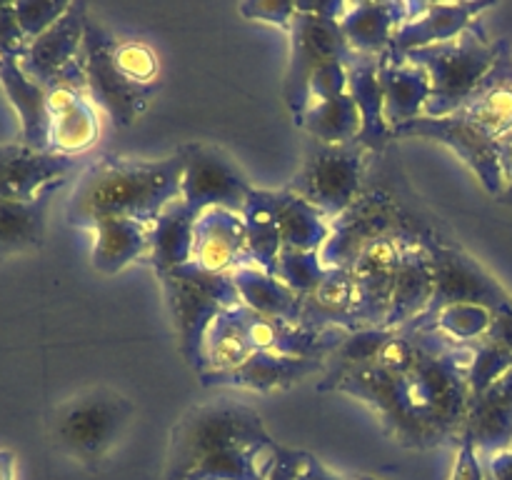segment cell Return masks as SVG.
I'll list each match as a JSON object with an SVG mask.
<instances>
[{
    "label": "cell",
    "instance_id": "obj_1",
    "mask_svg": "<svg viewBox=\"0 0 512 480\" xmlns=\"http://www.w3.org/2000/svg\"><path fill=\"white\" fill-rule=\"evenodd\" d=\"M283 445L263 418L235 400L193 405L170 433L165 480H265Z\"/></svg>",
    "mask_w": 512,
    "mask_h": 480
},
{
    "label": "cell",
    "instance_id": "obj_2",
    "mask_svg": "<svg viewBox=\"0 0 512 480\" xmlns=\"http://www.w3.org/2000/svg\"><path fill=\"white\" fill-rule=\"evenodd\" d=\"M183 168V150L163 160L105 155L80 173L65 218L75 228L90 230L113 218L153 223L170 203L180 200Z\"/></svg>",
    "mask_w": 512,
    "mask_h": 480
},
{
    "label": "cell",
    "instance_id": "obj_3",
    "mask_svg": "<svg viewBox=\"0 0 512 480\" xmlns=\"http://www.w3.org/2000/svg\"><path fill=\"white\" fill-rule=\"evenodd\" d=\"M470 348L438 333L410 373L398 375V390L423 450L460 440L470 408Z\"/></svg>",
    "mask_w": 512,
    "mask_h": 480
},
{
    "label": "cell",
    "instance_id": "obj_4",
    "mask_svg": "<svg viewBox=\"0 0 512 480\" xmlns=\"http://www.w3.org/2000/svg\"><path fill=\"white\" fill-rule=\"evenodd\" d=\"M380 238H403L428 245L433 238H440V233L395 188L385 183L363 185L355 203L333 220L320 258L328 268H350L360 250Z\"/></svg>",
    "mask_w": 512,
    "mask_h": 480
},
{
    "label": "cell",
    "instance_id": "obj_5",
    "mask_svg": "<svg viewBox=\"0 0 512 480\" xmlns=\"http://www.w3.org/2000/svg\"><path fill=\"white\" fill-rule=\"evenodd\" d=\"M135 405L113 388H90L58 405L50 418L55 448L80 465L103 463L125 438Z\"/></svg>",
    "mask_w": 512,
    "mask_h": 480
},
{
    "label": "cell",
    "instance_id": "obj_6",
    "mask_svg": "<svg viewBox=\"0 0 512 480\" xmlns=\"http://www.w3.org/2000/svg\"><path fill=\"white\" fill-rule=\"evenodd\" d=\"M500 43H490L483 25L475 20L463 35L428 48L410 50L393 60H408L428 70L433 95L425 105V115L445 118L463 108L478 85L488 78L493 65L498 63Z\"/></svg>",
    "mask_w": 512,
    "mask_h": 480
},
{
    "label": "cell",
    "instance_id": "obj_7",
    "mask_svg": "<svg viewBox=\"0 0 512 480\" xmlns=\"http://www.w3.org/2000/svg\"><path fill=\"white\" fill-rule=\"evenodd\" d=\"M158 280L178 333L180 353L185 363L200 375L205 370V335L210 325L220 313L240 305L233 275L210 273L188 263L158 275Z\"/></svg>",
    "mask_w": 512,
    "mask_h": 480
},
{
    "label": "cell",
    "instance_id": "obj_8",
    "mask_svg": "<svg viewBox=\"0 0 512 480\" xmlns=\"http://www.w3.org/2000/svg\"><path fill=\"white\" fill-rule=\"evenodd\" d=\"M368 150L358 143L323 145L308 150L303 168L290 180V193L300 195L333 223L345 213L363 190Z\"/></svg>",
    "mask_w": 512,
    "mask_h": 480
},
{
    "label": "cell",
    "instance_id": "obj_9",
    "mask_svg": "<svg viewBox=\"0 0 512 480\" xmlns=\"http://www.w3.org/2000/svg\"><path fill=\"white\" fill-rule=\"evenodd\" d=\"M393 138H430L443 143L445 148L453 150L483 183L493 198H503L508 188V148L505 140H495L485 135L483 130L475 128L460 115H445V118H420L408 120V123L393 128Z\"/></svg>",
    "mask_w": 512,
    "mask_h": 480
},
{
    "label": "cell",
    "instance_id": "obj_10",
    "mask_svg": "<svg viewBox=\"0 0 512 480\" xmlns=\"http://www.w3.org/2000/svg\"><path fill=\"white\" fill-rule=\"evenodd\" d=\"M353 55L338 20L310 13L298 3V15L290 25V65L285 75V103L295 120L308 110L315 70L333 60L350 63Z\"/></svg>",
    "mask_w": 512,
    "mask_h": 480
},
{
    "label": "cell",
    "instance_id": "obj_11",
    "mask_svg": "<svg viewBox=\"0 0 512 480\" xmlns=\"http://www.w3.org/2000/svg\"><path fill=\"white\" fill-rule=\"evenodd\" d=\"M113 45V35L88 15L83 38L85 90L95 108L100 105L115 125L128 128L145 113L158 88H140V85L130 83L115 65Z\"/></svg>",
    "mask_w": 512,
    "mask_h": 480
},
{
    "label": "cell",
    "instance_id": "obj_12",
    "mask_svg": "<svg viewBox=\"0 0 512 480\" xmlns=\"http://www.w3.org/2000/svg\"><path fill=\"white\" fill-rule=\"evenodd\" d=\"M88 23V5L70 3L68 13L20 50L18 63L30 80L43 88L68 85L85 90L83 38ZM88 93V90H85Z\"/></svg>",
    "mask_w": 512,
    "mask_h": 480
},
{
    "label": "cell",
    "instance_id": "obj_13",
    "mask_svg": "<svg viewBox=\"0 0 512 480\" xmlns=\"http://www.w3.org/2000/svg\"><path fill=\"white\" fill-rule=\"evenodd\" d=\"M185 168H183V188L180 200L193 210L195 215H203L205 210L225 208L240 213L253 193V185L245 180L238 165L213 145L190 143L183 148Z\"/></svg>",
    "mask_w": 512,
    "mask_h": 480
},
{
    "label": "cell",
    "instance_id": "obj_14",
    "mask_svg": "<svg viewBox=\"0 0 512 480\" xmlns=\"http://www.w3.org/2000/svg\"><path fill=\"white\" fill-rule=\"evenodd\" d=\"M428 250L435 263V293L433 303L423 315L455 303H475L490 310H503L512 303L508 290L460 245L443 238H433L428 243Z\"/></svg>",
    "mask_w": 512,
    "mask_h": 480
},
{
    "label": "cell",
    "instance_id": "obj_15",
    "mask_svg": "<svg viewBox=\"0 0 512 480\" xmlns=\"http://www.w3.org/2000/svg\"><path fill=\"white\" fill-rule=\"evenodd\" d=\"M410 240L380 238L360 250L350 270L358 283V308L353 325L360 328H385L390 303H393L395 278H398L403 250Z\"/></svg>",
    "mask_w": 512,
    "mask_h": 480
},
{
    "label": "cell",
    "instance_id": "obj_16",
    "mask_svg": "<svg viewBox=\"0 0 512 480\" xmlns=\"http://www.w3.org/2000/svg\"><path fill=\"white\" fill-rule=\"evenodd\" d=\"M235 313H238L240 323H243L255 350L290 355V358H308L328 363L330 355L340 348L345 335L350 333V330L343 328H315V325L268 318V315L255 313V310H250L243 303L235 308Z\"/></svg>",
    "mask_w": 512,
    "mask_h": 480
},
{
    "label": "cell",
    "instance_id": "obj_17",
    "mask_svg": "<svg viewBox=\"0 0 512 480\" xmlns=\"http://www.w3.org/2000/svg\"><path fill=\"white\" fill-rule=\"evenodd\" d=\"M78 168V158L35 150L18 143L0 145V200H33L50 185L68 180Z\"/></svg>",
    "mask_w": 512,
    "mask_h": 480
},
{
    "label": "cell",
    "instance_id": "obj_18",
    "mask_svg": "<svg viewBox=\"0 0 512 480\" xmlns=\"http://www.w3.org/2000/svg\"><path fill=\"white\" fill-rule=\"evenodd\" d=\"M190 263L218 275H233L235 270L253 265L243 215L225 208L205 210L195 223Z\"/></svg>",
    "mask_w": 512,
    "mask_h": 480
},
{
    "label": "cell",
    "instance_id": "obj_19",
    "mask_svg": "<svg viewBox=\"0 0 512 480\" xmlns=\"http://www.w3.org/2000/svg\"><path fill=\"white\" fill-rule=\"evenodd\" d=\"M325 370L323 360L290 358V355L255 350L238 368L223 373H200V385L205 388H240L255 393H273V390L293 388L305 378Z\"/></svg>",
    "mask_w": 512,
    "mask_h": 480
},
{
    "label": "cell",
    "instance_id": "obj_20",
    "mask_svg": "<svg viewBox=\"0 0 512 480\" xmlns=\"http://www.w3.org/2000/svg\"><path fill=\"white\" fill-rule=\"evenodd\" d=\"M490 8L493 3H420L418 13L395 33L388 55L400 58L410 50L458 38Z\"/></svg>",
    "mask_w": 512,
    "mask_h": 480
},
{
    "label": "cell",
    "instance_id": "obj_21",
    "mask_svg": "<svg viewBox=\"0 0 512 480\" xmlns=\"http://www.w3.org/2000/svg\"><path fill=\"white\" fill-rule=\"evenodd\" d=\"M50 108V150L78 158L93 148L100 135L98 110L85 90L55 85L48 90Z\"/></svg>",
    "mask_w": 512,
    "mask_h": 480
},
{
    "label": "cell",
    "instance_id": "obj_22",
    "mask_svg": "<svg viewBox=\"0 0 512 480\" xmlns=\"http://www.w3.org/2000/svg\"><path fill=\"white\" fill-rule=\"evenodd\" d=\"M460 438L475 445L480 460L493 458L512 443V368L485 393L470 398Z\"/></svg>",
    "mask_w": 512,
    "mask_h": 480
},
{
    "label": "cell",
    "instance_id": "obj_23",
    "mask_svg": "<svg viewBox=\"0 0 512 480\" xmlns=\"http://www.w3.org/2000/svg\"><path fill=\"white\" fill-rule=\"evenodd\" d=\"M418 8L420 3H348L340 18V30L353 53L380 58Z\"/></svg>",
    "mask_w": 512,
    "mask_h": 480
},
{
    "label": "cell",
    "instance_id": "obj_24",
    "mask_svg": "<svg viewBox=\"0 0 512 480\" xmlns=\"http://www.w3.org/2000/svg\"><path fill=\"white\" fill-rule=\"evenodd\" d=\"M435 293V263L428 245L408 243L400 260L398 278H395L393 303H390L385 328L398 330L413 323L433 303Z\"/></svg>",
    "mask_w": 512,
    "mask_h": 480
},
{
    "label": "cell",
    "instance_id": "obj_25",
    "mask_svg": "<svg viewBox=\"0 0 512 480\" xmlns=\"http://www.w3.org/2000/svg\"><path fill=\"white\" fill-rule=\"evenodd\" d=\"M380 58L373 55H353L348 63V93L360 113V135L355 143L368 153H383L388 140H393L388 120H385V95L378 75Z\"/></svg>",
    "mask_w": 512,
    "mask_h": 480
},
{
    "label": "cell",
    "instance_id": "obj_26",
    "mask_svg": "<svg viewBox=\"0 0 512 480\" xmlns=\"http://www.w3.org/2000/svg\"><path fill=\"white\" fill-rule=\"evenodd\" d=\"M0 85L20 118V140L35 150H50L48 88L23 73L18 55L0 60Z\"/></svg>",
    "mask_w": 512,
    "mask_h": 480
},
{
    "label": "cell",
    "instance_id": "obj_27",
    "mask_svg": "<svg viewBox=\"0 0 512 480\" xmlns=\"http://www.w3.org/2000/svg\"><path fill=\"white\" fill-rule=\"evenodd\" d=\"M378 75L380 85H383L385 120H388L390 130L425 115V105L430 103V95H433L428 70L408 63V60H393L385 53L380 55Z\"/></svg>",
    "mask_w": 512,
    "mask_h": 480
},
{
    "label": "cell",
    "instance_id": "obj_28",
    "mask_svg": "<svg viewBox=\"0 0 512 480\" xmlns=\"http://www.w3.org/2000/svg\"><path fill=\"white\" fill-rule=\"evenodd\" d=\"M63 185L60 180L33 200H0V258L30 253L45 243L50 205Z\"/></svg>",
    "mask_w": 512,
    "mask_h": 480
},
{
    "label": "cell",
    "instance_id": "obj_29",
    "mask_svg": "<svg viewBox=\"0 0 512 480\" xmlns=\"http://www.w3.org/2000/svg\"><path fill=\"white\" fill-rule=\"evenodd\" d=\"M195 223H198V215L183 200L170 203L153 220V225H150V253L145 260L153 265L155 273H170V270L188 265L193 260Z\"/></svg>",
    "mask_w": 512,
    "mask_h": 480
},
{
    "label": "cell",
    "instance_id": "obj_30",
    "mask_svg": "<svg viewBox=\"0 0 512 480\" xmlns=\"http://www.w3.org/2000/svg\"><path fill=\"white\" fill-rule=\"evenodd\" d=\"M358 308V283L350 268H330L323 283L303 298V320L315 328L355 330L353 318Z\"/></svg>",
    "mask_w": 512,
    "mask_h": 480
},
{
    "label": "cell",
    "instance_id": "obj_31",
    "mask_svg": "<svg viewBox=\"0 0 512 480\" xmlns=\"http://www.w3.org/2000/svg\"><path fill=\"white\" fill-rule=\"evenodd\" d=\"M150 225L140 220L113 218L93 228V268L103 275H115L128 268L133 260L148 258Z\"/></svg>",
    "mask_w": 512,
    "mask_h": 480
},
{
    "label": "cell",
    "instance_id": "obj_32",
    "mask_svg": "<svg viewBox=\"0 0 512 480\" xmlns=\"http://www.w3.org/2000/svg\"><path fill=\"white\" fill-rule=\"evenodd\" d=\"M270 200H273V210L285 248L310 250V253H320L325 248L333 223L315 205H310L300 195L290 193L288 188L270 190Z\"/></svg>",
    "mask_w": 512,
    "mask_h": 480
},
{
    "label": "cell",
    "instance_id": "obj_33",
    "mask_svg": "<svg viewBox=\"0 0 512 480\" xmlns=\"http://www.w3.org/2000/svg\"><path fill=\"white\" fill-rule=\"evenodd\" d=\"M233 283L238 288L240 303L248 305L250 310L268 318L288 320V323H300L303 320V298L298 293L280 283L275 275L248 265L233 273Z\"/></svg>",
    "mask_w": 512,
    "mask_h": 480
},
{
    "label": "cell",
    "instance_id": "obj_34",
    "mask_svg": "<svg viewBox=\"0 0 512 480\" xmlns=\"http://www.w3.org/2000/svg\"><path fill=\"white\" fill-rule=\"evenodd\" d=\"M240 215H243L245 233H248L250 260H253L255 268L273 275L275 263H278V255L285 245H283V238H280L278 218H275L270 190L253 188V193H250L248 200H245Z\"/></svg>",
    "mask_w": 512,
    "mask_h": 480
},
{
    "label": "cell",
    "instance_id": "obj_35",
    "mask_svg": "<svg viewBox=\"0 0 512 480\" xmlns=\"http://www.w3.org/2000/svg\"><path fill=\"white\" fill-rule=\"evenodd\" d=\"M295 123L323 145H345L355 143L360 135V113L350 93L338 95L330 100L310 103L308 110Z\"/></svg>",
    "mask_w": 512,
    "mask_h": 480
},
{
    "label": "cell",
    "instance_id": "obj_36",
    "mask_svg": "<svg viewBox=\"0 0 512 480\" xmlns=\"http://www.w3.org/2000/svg\"><path fill=\"white\" fill-rule=\"evenodd\" d=\"M495 310L475 303H455L435 310V313L423 315L413 320L405 328L425 330V333H440L443 338L453 340L458 345H470L483 340L493 328Z\"/></svg>",
    "mask_w": 512,
    "mask_h": 480
},
{
    "label": "cell",
    "instance_id": "obj_37",
    "mask_svg": "<svg viewBox=\"0 0 512 480\" xmlns=\"http://www.w3.org/2000/svg\"><path fill=\"white\" fill-rule=\"evenodd\" d=\"M238 308V305H235ZM235 308L225 310L210 325L205 335V370L203 373H223V370L238 368L240 363L255 353L243 323H240Z\"/></svg>",
    "mask_w": 512,
    "mask_h": 480
},
{
    "label": "cell",
    "instance_id": "obj_38",
    "mask_svg": "<svg viewBox=\"0 0 512 480\" xmlns=\"http://www.w3.org/2000/svg\"><path fill=\"white\" fill-rule=\"evenodd\" d=\"M328 265L323 263L320 253H310V250H295V248H283L278 255V263H275V278L283 285H288L293 293H298L300 298H305L308 293H313L320 283L328 275Z\"/></svg>",
    "mask_w": 512,
    "mask_h": 480
},
{
    "label": "cell",
    "instance_id": "obj_39",
    "mask_svg": "<svg viewBox=\"0 0 512 480\" xmlns=\"http://www.w3.org/2000/svg\"><path fill=\"white\" fill-rule=\"evenodd\" d=\"M390 333H393L390 328L350 330L343 343H340V348L328 358L323 375H338L345 373V370L360 368V365L375 363V358H378L380 348L390 338Z\"/></svg>",
    "mask_w": 512,
    "mask_h": 480
},
{
    "label": "cell",
    "instance_id": "obj_40",
    "mask_svg": "<svg viewBox=\"0 0 512 480\" xmlns=\"http://www.w3.org/2000/svg\"><path fill=\"white\" fill-rule=\"evenodd\" d=\"M470 368H468V383H470V398L485 393L490 385L512 368V350L505 345L495 343V340H478L470 343Z\"/></svg>",
    "mask_w": 512,
    "mask_h": 480
},
{
    "label": "cell",
    "instance_id": "obj_41",
    "mask_svg": "<svg viewBox=\"0 0 512 480\" xmlns=\"http://www.w3.org/2000/svg\"><path fill=\"white\" fill-rule=\"evenodd\" d=\"M113 60L120 73L140 88H158L160 58L143 40H115Z\"/></svg>",
    "mask_w": 512,
    "mask_h": 480
},
{
    "label": "cell",
    "instance_id": "obj_42",
    "mask_svg": "<svg viewBox=\"0 0 512 480\" xmlns=\"http://www.w3.org/2000/svg\"><path fill=\"white\" fill-rule=\"evenodd\" d=\"M10 5H13L15 23H18L25 43L43 35L48 28H53L70 8V3H55V0H25V3Z\"/></svg>",
    "mask_w": 512,
    "mask_h": 480
},
{
    "label": "cell",
    "instance_id": "obj_43",
    "mask_svg": "<svg viewBox=\"0 0 512 480\" xmlns=\"http://www.w3.org/2000/svg\"><path fill=\"white\" fill-rule=\"evenodd\" d=\"M345 93H348V63L333 60L315 70L313 80H310V103L338 98Z\"/></svg>",
    "mask_w": 512,
    "mask_h": 480
},
{
    "label": "cell",
    "instance_id": "obj_44",
    "mask_svg": "<svg viewBox=\"0 0 512 480\" xmlns=\"http://www.w3.org/2000/svg\"><path fill=\"white\" fill-rule=\"evenodd\" d=\"M240 15L248 20H265V23L280 25L290 30L293 18L298 15V3H278V0H250L240 5Z\"/></svg>",
    "mask_w": 512,
    "mask_h": 480
},
{
    "label": "cell",
    "instance_id": "obj_45",
    "mask_svg": "<svg viewBox=\"0 0 512 480\" xmlns=\"http://www.w3.org/2000/svg\"><path fill=\"white\" fill-rule=\"evenodd\" d=\"M25 48V38L20 33L18 23H15L13 5L0 3V60L8 55H20Z\"/></svg>",
    "mask_w": 512,
    "mask_h": 480
},
{
    "label": "cell",
    "instance_id": "obj_46",
    "mask_svg": "<svg viewBox=\"0 0 512 480\" xmlns=\"http://www.w3.org/2000/svg\"><path fill=\"white\" fill-rule=\"evenodd\" d=\"M458 445V458H455L453 478L450 480H485L483 460H480L475 445L465 438H460Z\"/></svg>",
    "mask_w": 512,
    "mask_h": 480
},
{
    "label": "cell",
    "instance_id": "obj_47",
    "mask_svg": "<svg viewBox=\"0 0 512 480\" xmlns=\"http://www.w3.org/2000/svg\"><path fill=\"white\" fill-rule=\"evenodd\" d=\"M303 458H305L303 450L283 448V453H280V458H278V463H275L273 473H270L265 480H298Z\"/></svg>",
    "mask_w": 512,
    "mask_h": 480
},
{
    "label": "cell",
    "instance_id": "obj_48",
    "mask_svg": "<svg viewBox=\"0 0 512 480\" xmlns=\"http://www.w3.org/2000/svg\"><path fill=\"white\" fill-rule=\"evenodd\" d=\"M298 480H355V478H345V475L335 473L333 468H328L323 460L315 458L313 453H305L303 465H300Z\"/></svg>",
    "mask_w": 512,
    "mask_h": 480
},
{
    "label": "cell",
    "instance_id": "obj_49",
    "mask_svg": "<svg viewBox=\"0 0 512 480\" xmlns=\"http://www.w3.org/2000/svg\"><path fill=\"white\" fill-rule=\"evenodd\" d=\"M485 480H512V443L493 458L483 460Z\"/></svg>",
    "mask_w": 512,
    "mask_h": 480
},
{
    "label": "cell",
    "instance_id": "obj_50",
    "mask_svg": "<svg viewBox=\"0 0 512 480\" xmlns=\"http://www.w3.org/2000/svg\"><path fill=\"white\" fill-rule=\"evenodd\" d=\"M485 338L495 340V343L505 345V348L512 350V303L508 308L495 310L493 328H490V333L485 335Z\"/></svg>",
    "mask_w": 512,
    "mask_h": 480
},
{
    "label": "cell",
    "instance_id": "obj_51",
    "mask_svg": "<svg viewBox=\"0 0 512 480\" xmlns=\"http://www.w3.org/2000/svg\"><path fill=\"white\" fill-rule=\"evenodd\" d=\"M0 480H15V453L0 450Z\"/></svg>",
    "mask_w": 512,
    "mask_h": 480
},
{
    "label": "cell",
    "instance_id": "obj_52",
    "mask_svg": "<svg viewBox=\"0 0 512 480\" xmlns=\"http://www.w3.org/2000/svg\"><path fill=\"white\" fill-rule=\"evenodd\" d=\"M505 148H508V188H505L503 193V203L512 205V135L510 138H505Z\"/></svg>",
    "mask_w": 512,
    "mask_h": 480
},
{
    "label": "cell",
    "instance_id": "obj_53",
    "mask_svg": "<svg viewBox=\"0 0 512 480\" xmlns=\"http://www.w3.org/2000/svg\"><path fill=\"white\" fill-rule=\"evenodd\" d=\"M355 480H375V478H355Z\"/></svg>",
    "mask_w": 512,
    "mask_h": 480
},
{
    "label": "cell",
    "instance_id": "obj_54",
    "mask_svg": "<svg viewBox=\"0 0 512 480\" xmlns=\"http://www.w3.org/2000/svg\"><path fill=\"white\" fill-rule=\"evenodd\" d=\"M510 53H512V45H510Z\"/></svg>",
    "mask_w": 512,
    "mask_h": 480
}]
</instances>
